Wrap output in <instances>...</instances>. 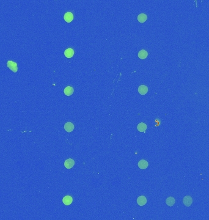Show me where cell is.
<instances>
[{
    "label": "cell",
    "mask_w": 209,
    "mask_h": 220,
    "mask_svg": "<svg viewBox=\"0 0 209 220\" xmlns=\"http://www.w3.org/2000/svg\"><path fill=\"white\" fill-rule=\"evenodd\" d=\"M64 54H65V56L67 58H70L74 54V51L72 48H67L64 51Z\"/></svg>",
    "instance_id": "10"
},
{
    "label": "cell",
    "mask_w": 209,
    "mask_h": 220,
    "mask_svg": "<svg viewBox=\"0 0 209 220\" xmlns=\"http://www.w3.org/2000/svg\"><path fill=\"white\" fill-rule=\"evenodd\" d=\"M183 203L187 207H190L193 203V199L191 196H187L183 199Z\"/></svg>",
    "instance_id": "2"
},
{
    "label": "cell",
    "mask_w": 209,
    "mask_h": 220,
    "mask_svg": "<svg viewBox=\"0 0 209 220\" xmlns=\"http://www.w3.org/2000/svg\"><path fill=\"white\" fill-rule=\"evenodd\" d=\"M137 129L139 132H145V131L146 130V129H147V125H146V124L143 122L139 123L138 125Z\"/></svg>",
    "instance_id": "12"
},
{
    "label": "cell",
    "mask_w": 209,
    "mask_h": 220,
    "mask_svg": "<svg viewBox=\"0 0 209 220\" xmlns=\"http://www.w3.org/2000/svg\"><path fill=\"white\" fill-rule=\"evenodd\" d=\"M75 165V162L72 159H67L64 162V166L67 169H71Z\"/></svg>",
    "instance_id": "3"
},
{
    "label": "cell",
    "mask_w": 209,
    "mask_h": 220,
    "mask_svg": "<svg viewBox=\"0 0 209 220\" xmlns=\"http://www.w3.org/2000/svg\"><path fill=\"white\" fill-rule=\"evenodd\" d=\"M64 129L67 132H71L74 129V125L71 122H67L64 125Z\"/></svg>",
    "instance_id": "6"
},
{
    "label": "cell",
    "mask_w": 209,
    "mask_h": 220,
    "mask_svg": "<svg viewBox=\"0 0 209 220\" xmlns=\"http://www.w3.org/2000/svg\"><path fill=\"white\" fill-rule=\"evenodd\" d=\"M73 91H74V89H73V87L71 86H67L64 89V92L65 94V95L70 96V95H71L73 94Z\"/></svg>",
    "instance_id": "11"
},
{
    "label": "cell",
    "mask_w": 209,
    "mask_h": 220,
    "mask_svg": "<svg viewBox=\"0 0 209 220\" xmlns=\"http://www.w3.org/2000/svg\"><path fill=\"white\" fill-rule=\"evenodd\" d=\"M62 202H63V203L65 205V206H69V205H70L72 203V202H73V199H72V198L71 197V196H66L63 198V199H62Z\"/></svg>",
    "instance_id": "9"
},
{
    "label": "cell",
    "mask_w": 209,
    "mask_h": 220,
    "mask_svg": "<svg viewBox=\"0 0 209 220\" xmlns=\"http://www.w3.org/2000/svg\"><path fill=\"white\" fill-rule=\"evenodd\" d=\"M7 65L8 67L9 68L12 72H17L18 70V67H17V64L16 62H13L12 61H9L7 62Z\"/></svg>",
    "instance_id": "1"
},
{
    "label": "cell",
    "mask_w": 209,
    "mask_h": 220,
    "mask_svg": "<svg viewBox=\"0 0 209 220\" xmlns=\"http://www.w3.org/2000/svg\"><path fill=\"white\" fill-rule=\"evenodd\" d=\"M147 15L145 13H141L138 16V20L139 21V22L140 23H144L147 20Z\"/></svg>",
    "instance_id": "14"
},
{
    "label": "cell",
    "mask_w": 209,
    "mask_h": 220,
    "mask_svg": "<svg viewBox=\"0 0 209 220\" xmlns=\"http://www.w3.org/2000/svg\"><path fill=\"white\" fill-rule=\"evenodd\" d=\"M147 55H148V53H147V51L144 50H142L139 51L138 53V56L139 58L141 59H144L147 58Z\"/></svg>",
    "instance_id": "15"
},
{
    "label": "cell",
    "mask_w": 209,
    "mask_h": 220,
    "mask_svg": "<svg viewBox=\"0 0 209 220\" xmlns=\"http://www.w3.org/2000/svg\"><path fill=\"white\" fill-rule=\"evenodd\" d=\"M138 92L141 95H145L148 92V88L145 85H141L138 88Z\"/></svg>",
    "instance_id": "8"
},
{
    "label": "cell",
    "mask_w": 209,
    "mask_h": 220,
    "mask_svg": "<svg viewBox=\"0 0 209 220\" xmlns=\"http://www.w3.org/2000/svg\"><path fill=\"white\" fill-rule=\"evenodd\" d=\"M64 18L66 22L70 23L73 20V14H72V13H71V12H67V13H65V15H64Z\"/></svg>",
    "instance_id": "7"
},
{
    "label": "cell",
    "mask_w": 209,
    "mask_h": 220,
    "mask_svg": "<svg viewBox=\"0 0 209 220\" xmlns=\"http://www.w3.org/2000/svg\"><path fill=\"white\" fill-rule=\"evenodd\" d=\"M175 203H176V200H175L174 198L173 197L168 198L166 200V204H167L168 206H170V207H172V206H174Z\"/></svg>",
    "instance_id": "13"
},
{
    "label": "cell",
    "mask_w": 209,
    "mask_h": 220,
    "mask_svg": "<svg viewBox=\"0 0 209 220\" xmlns=\"http://www.w3.org/2000/svg\"><path fill=\"white\" fill-rule=\"evenodd\" d=\"M147 203V199L145 196H141L139 197L137 199V203L139 206H143L146 204Z\"/></svg>",
    "instance_id": "4"
},
{
    "label": "cell",
    "mask_w": 209,
    "mask_h": 220,
    "mask_svg": "<svg viewBox=\"0 0 209 220\" xmlns=\"http://www.w3.org/2000/svg\"><path fill=\"white\" fill-rule=\"evenodd\" d=\"M138 167L141 169H145L148 167L149 166V163L148 162H147L146 160H141L138 162Z\"/></svg>",
    "instance_id": "5"
}]
</instances>
